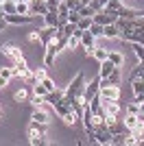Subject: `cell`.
<instances>
[{"mask_svg": "<svg viewBox=\"0 0 144 146\" xmlns=\"http://www.w3.org/2000/svg\"><path fill=\"white\" fill-rule=\"evenodd\" d=\"M39 83H44V85H46V90H48V92H53V90H57V85H55V81L50 79V76H46V79H44V81H39Z\"/></svg>", "mask_w": 144, "mask_h": 146, "instance_id": "ab89813d", "label": "cell"}, {"mask_svg": "<svg viewBox=\"0 0 144 146\" xmlns=\"http://www.w3.org/2000/svg\"><path fill=\"white\" fill-rule=\"evenodd\" d=\"M131 133H133V135H138V137H142V135H144V113H140V116H138V124L133 127Z\"/></svg>", "mask_w": 144, "mask_h": 146, "instance_id": "484cf974", "label": "cell"}, {"mask_svg": "<svg viewBox=\"0 0 144 146\" xmlns=\"http://www.w3.org/2000/svg\"><path fill=\"white\" fill-rule=\"evenodd\" d=\"M98 87H101V76H96V79H92L90 83H85V90H83V98H85V103H90L92 98L98 94Z\"/></svg>", "mask_w": 144, "mask_h": 146, "instance_id": "277c9868", "label": "cell"}, {"mask_svg": "<svg viewBox=\"0 0 144 146\" xmlns=\"http://www.w3.org/2000/svg\"><path fill=\"white\" fill-rule=\"evenodd\" d=\"M44 96H33L31 98V105H33V109H39V107H44Z\"/></svg>", "mask_w": 144, "mask_h": 146, "instance_id": "74e56055", "label": "cell"}, {"mask_svg": "<svg viewBox=\"0 0 144 146\" xmlns=\"http://www.w3.org/2000/svg\"><path fill=\"white\" fill-rule=\"evenodd\" d=\"M131 90H133V96H135V100H142L144 98V79H135L131 81Z\"/></svg>", "mask_w": 144, "mask_h": 146, "instance_id": "4fadbf2b", "label": "cell"}, {"mask_svg": "<svg viewBox=\"0 0 144 146\" xmlns=\"http://www.w3.org/2000/svg\"><path fill=\"white\" fill-rule=\"evenodd\" d=\"M63 94H66V90H53V92H48L46 96H44V100H46L50 107H55L57 103L63 100Z\"/></svg>", "mask_w": 144, "mask_h": 146, "instance_id": "8fae6325", "label": "cell"}, {"mask_svg": "<svg viewBox=\"0 0 144 146\" xmlns=\"http://www.w3.org/2000/svg\"><path fill=\"white\" fill-rule=\"evenodd\" d=\"M81 46H83L85 52L92 57V50H94V46H96V37L92 35L90 31H83V33H81Z\"/></svg>", "mask_w": 144, "mask_h": 146, "instance_id": "ba28073f", "label": "cell"}, {"mask_svg": "<svg viewBox=\"0 0 144 146\" xmlns=\"http://www.w3.org/2000/svg\"><path fill=\"white\" fill-rule=\"evenodd\" d=\"M33 92H35V96H46L48 94V90H46L44 83H35V85H33Z\"/></svg>", "mask_w": 144, "mask_h": 146, "instance_id": "d590c367", "label": "cell"}, {"mask_svg": "<svg viewBox=\"0 0 144 146\" xmlns=\"http://www.w3.org/2000/svg\"><path fill=\"white\" fill-rule=\"evenodd\" d=\"M83 90H85V74H83V72H79L77 76L72 79V83L66 87V94H63V103L72 105V100H74L79 94H83Z\"/></svg>", "mask_w": 144, "mask_h": 146, "instance_id": "6da1fadb", "label": "cell"}, {"mask_svg": "<svg viewBox=\"0 0 144 146\" xmlns=\"http://www.w3.org/2000/svg\"><path fill=\"white\" fill-rule=\"evenodd\" d=\"M107 81H109V85H120V83H122V72H120V68H114V72L107 76Z\"/></svg>", "mask_w": 144, "mask_h": 146, "instance_id": "603a6c76", "label": "cell"}, {"mask_svg": "<svg viewBox=\"0 0 144 146\" xmlns=\"http://www.w3.org/2000/svg\"><path fill=\"white\" fill-rule=\"evenodd\" d=\"M15 2H18V0H5V2L0 5V11L5 13V15H9V13H15Z\"/></svg>", "mask_w": 144, "mask_h": 146, "instance_id": "cb8c5ba5", "label": "cell"}, {"mask_svg": "<svg viewBox=\"0 0 144 146\" xmlns=\"http://www.w3.org/2000/svg\"><path fill=\"white\" fill-rule=\"evenodd\" d=\"M79 118H81V116H79L77 111L72 109V111H68L66 116H61V120H63V124H66V127H74V124H77V120H79Z\"/></svg>", "mask_w": 144, "mask_h": 146, "instance_id": "44dd1931", "label": "cell"}, {"mask_svg": "<svg viewBox=\"0 0 144 146\" xmlns=\"http://www.w3.org/2000/svg\"><path fill=\"white\" fill-rule=\"evenodd\" d=\"M26 96H29L26 90H18L15 94H13V100H15V103H22V100H26Z\"/></svg>", "mask_w": 144, "mask_h": 146, "instance_id": "f35d334b", "label": "cell"}, {"mask_svg": "<svg viewBox=\"0 0 144 146\" xmlns=\"http://www.w3.org/2000/svg\"><path fill=\"white\" fill-rule=\"evenodd\" d=\"M103 29H105L103 24H98V22H92V26H90V33H92L94 37H103Z\"/></svg>", "mask_w": 144, "mask_h": 146, "instance_id": "1f68e13d", "label": "cell"}, {"mask_svg": "<svg viewBox=\"0 0 144 146\" xmlns=\"http://www.w3.org/2000/svg\"><path fill=\"white\" fill-rule=\"evenodd\" d=\"M96 2H98V5H103V7H105V5H107V2H109V0H96Z\"/></svg>", "mask_w": 144, "mask_h": 146, "instance_id": "bcb514c9", "label": "cell"}, {"mask_svg": "<svg viewBox=\"0 0 144 146\" xmlns=\"http://www.w3.org/2000/svg\"><path fill=\"white\" fill-rule=\"evenodd\" d=\"M142 76H144V63H138V66L133 68L131 76H129V83H131V81H135V79H142Z\"/></svg>", "mask_w": 144, "mask_h": 146, "instance_id": "4316f807", "label": "cell"}, {"mask_svg": "<svg viewBox=\"0 0 144 146\" xmlns=\"http://www.w3.org/2000/svg\"><path fill=\"white\" fill-rule=\"evenodd\" d=\"M59 2H61V0H46L48 11H57V9H59Z\"/></svg>", "mask_w": 144, "mask_h": 146, "instance_id": "b9f144b4", "label": "cell"}, {"mask_svg": "<svg viewBox=\"0 0 144 146\" xmlns=\"http://www.w3.org/2000/svg\"><path fill=\"white\" fill-rule=\"evenodd\" d=\"M125 113H140V103H138V100H133V103H127Z\"/></svg>", "mask_w": 144, "mask_h": 146, "instance_id": "d6a6232c", "label": "cell"}, {"mask_svg": "<svg viewBox=\"0 0 144 146\" xmlns=\"http://www.w3.org/2000/svg\"><path fill=\"white\" fill-rule=\"evenodd\" d=\"M0 76L13 79V76H18V70H15V68H0Z\"/></svg>", "mask_w": 144, "mask_h": 146, "instance_id": "f546056e", "label": "cell"}, {"mask_svg": "<svg viewBox=\"0 0 144 146\" xmlns=\"http://www.w3.org/2000/svg\"><path fill=\"white\" fill-rule=\"evenodd\" d=\"M79 2H81V5H90V0H79Z\"/></svg>", "mask_w": 144, "mask_h": 146, "instance_id": "7dc6e473", "label": "cell"}, {"mask_svg": "<svg viewBox=\"0 0 144 146\" xmlns=\"http://www.w3.org/2000/svg\"><path fill=\"white\" fill-rule=\"evenodd\" d=\"M103 107H105V111H107L109 116H120V111H122V107L118 105V100H103Z\"/></svg>", "mask_w": 144, "mask_h": 146, "instance_id": "7c38bea8", "label": "cell"}, {"mask_svg": "<svg viewBox=\"0 0 144 146\" xmlns=\"http://www.w3.org/2000/svg\"><path fill=\"white\" fill-rule=\"evenodd\" d=\"M53 39H57V29H55V26H44V29L39 31V42L46 46V44H50Z\"/></svg>", "mask_w": 144, "mask_h": 146, "instance_id": "9c48e42d", "label": "cell"}, {"mask_svg": "<svg viewBox=\"0 0 144 146\" xmlns=\"http://www.w3.org/2000/svg\"><path fill=\"white\" fill-rule=\"evenodd\" d=\"M31 120L42 122V124H48V122H50V116H48V111H44L42 107H39V109H33V113H31Z\"/></svg>", "mask_w": 144, "mask_h": 146, "instance_id": "9a60e30c", "label": "cell"}, {"mask_svg": "<svg viewBox=\"0 0 144 146\" xmlns=\"http://www.w3.org/2000/svg\"><path fill=\"white\" fill-rule=\"evenodd\" d=\"M63 2L68 5V9H70V11H81V7H83L79 0H63Z\"/></svg>", "mask_w": 144, "mask_h": 146, "instance_id": "8d00e7d4", "label": "cell"}, {"mask_svg": "<svg viewBox=\"0 0 144 146\" xmlns=\"http://www.w3.org/2000/svg\"><path fill=\"white\" fill-rule=\"evenodd\" d=\"M44 24L46 26H59V11H48L46 15H44Z\"/></svg>", "mask_w": 144, "mask_h": 146, "instance_id": "e0dca14e", "label": "cell"}, {"mask_svg": "<svg viewBox=\"0 0 144 146\" xmlns=\"http://www.w3.org/2000/svg\"><path fill=\"white\" fill-rule=\"evenodd\" d=\"M29 5H31V13L33 15H46L48 13L46 0H29Z\"/></svg>", "mask_w": 144, "mask_h": 146, "instance_id": "30bf717a", "label": "cell"}, {"mask_svg": "<svg viewBox=\"0 0 144 146\" xmlns=\"http://www.w3.org/2000/svg\"><path fill=\"white\" fill-rule=\"evenodd\" d=\"M92 57H94V59L101 63V61L107 59V50H105V48H96V46H94V50H92Z\"/></svg>", "mask_w": 144, "mask_h": 146, "instance_id": "83f0119b", "label": "cell"}, {"mask_svg": "<svg viewBox=\"0 0 144 146\" xmlns=\"http://www.w3.org/2000/svg\"><path fill=\"white\" fill-rule=\"evenodd\" d=\"M48 74H46V66H42V68H33V81L35 83H39V81H44Z\"/></svg>", "mask_w": 144, "mask_h": 146, "instance_id": "d4e9b609", "label": "cell"}, {"mask_svg": "<svg viewBox=\"0 0 144 146\" xmlns=\"http://www.w3.org/2000/svg\"><path fill=\"white\" fill-rule=\"evenodd\" d=\"M140 144V137L133 133H127L125 135V142H122V146H138Z\"/></svg>", "mask_w": 144, "mask_h": 146, "instance_id": "f1b7e54d", "label": "cell"}, {"mask_svg": "<svg viewBox=\"0 0 144 146\" xmlns=\"http://www.w3.org/2000/svg\"><path fill=\"white\" fill-rule=\"evenodd\" d=\"M29 42H31V44H37V42H39V31H33V33H29Z\"/></svg>", "mask_w": 144, "mask_h": 146, "instance_id": "7bdbcfd3", "label": "cell"}, {"mask_svg": "<svg viewBox=\"0 0 144 146\" xmlns=\"http://www.w3.org/2000/svg\"><path fill=\"white\" fill-rule=\"evenodd\" d=\"M29 144H31V146L50 144V142L46 140V133H42V131L37 129V122H33V120H31V124H29Z\"/></svg>", "mask_w": 144, "mask_h": 146, "instance_id": "3957f363", "label": "cell"}, {"mask_svg": "<svg viewBox=\"0 0 144 146\" xmlns=\"http://www.w3.org/2000/svg\"><path fill=\"white\" fill-rule=\"evenodd\" d=\"M92 22H94V20H92V18H81V20H79V22H77V29H81V31H90Z\"/></svg>", "mask_w": 144, "mask_h": 146, "instance_id": "4dcf8cb0", "label": "cell"}, {"mask_svg": "<svg viewBox=\"0 0 144 146\" xmlns=\"http://www.w3.org/2000/svg\"><path fill=\"white\" fill-rule=\"evenodd\" d=\"M7 83H9V79H5V76H0V90H5Z\"/></svg>", "mask_w": 144, "mask_h": 146, "instance_id": "ee69618b", "label": "cell"}, {"mask_svg": "<svg viewBox=\"0 0 144 146\" xmlns=\"http://www.w3.org/2000/svg\"><path fill=\"white\" fill-rule=\"evenodd\" d=\"M79 15H81V18H94V9H92L90 5H83L81 11H79Z\"/></svg>", "mask_w": 144, "mask_h": 146, "instance_id": "e575fe53", "label": "cell"}, {"mask_svg": "<svg viewBox=\"0 0 144 146\" xmlns=\"http://www.w3.org/2000/svg\"><path fill=\"white\" fill-rule=\"evenodd\" d=\"M118 35H120V29L116 24H107L103 29V37H107V39H116Z\"/></svg>", "mask_w": 144, "mask_h": 146, "instance_id": "d6986e66", "label": "cell"}, {"mask_svg": "<svg viewBox=\"0 0 144 146\" xmlns=\"http://www.w3.org/2000/svg\"><path fill=\"white\" fill-rule=\"evenodd\" d=\"M114 68H118V66H114L109 59H105V61H101V68H98V76L101 79H107L109 74L114 72Z\"/></svg>", "mask_w": 144, "mask_h": 146, "instance_id": "5bb4252c", "label": "cell"}, {"mask_svg": "<svg viewBox=\"0 0 144 146\" xmlns=\"http://www.w3.org/2000/svg\"><path fill=\"white\" fill-rule=\"evenodd\" d=\"M79 20H81V15H79V11H70V13H68V22H72V24H77Z\"/></svg>", "mask_w": 144, "mask_h": 146, "instance_id": "60d3db41", "label": "cell"}, {"mask_svg": "<svg viewBox=\"0 0 144 146\" xmlns=\"http://www.w3.org/2000/svg\"><path fill=\"white\" fill-rule=\"evenodd\" d=\"M140 113H144V98L140 100Z\"/></svg>", "mask_w": 144, "mask_h": 146, "instance_id": "f6af8a7d", "label": "cell"}, {"mask_svg": "<svg viewBox=\"0 0 144 146\" xmlns=\"http://www.w3.org/2000/svg\"><path fill=\"white\" fill-rule=\"evenodd\" d=\"M133 52H135V57H138L140 63H144V46L142 44H133Z\"/></svg>", "mask_w": 144, "mask_h": 146, "instance_id": "836d02e7", "label": "cell"}, {"mask_svg": "<svg viewBox=\"0 0 144 146\" xmlns=\"http://www.w3.org/2000/svg\"><path fill=\"white\" fill-rule=\"evenodd\" d=\"M107 59L111 61L114 66H118V68L125 66V55H122V52H118V50H107Z\"/></svg>", "mask_w": 144, "mask_h": 146, "instance_id": "2e32d148", "label": "cell"}, {"mask_svg": "<svg viewBox=\"0 0 144 146\" xmlns=\"http://www.w3.org/2000/svg\"><path fill=\"white\" fill-rule=\"evenodd\" d=\"M92 20L98 22V24H103V26H107V24H116L118 15H116V13H107V11H98V13H94Z\"/></svg>", "mask_w": 144, "mask_h": 146, "instance_id": "52a82bcc", "label": "cell"}, {"mask_svg": "<svg viewBox=\"0 0 144 146\" xmlns=\"http://www.w3.org/2000/svg\"><path fill=\"white\" fill-rule=\"evenodd\" d=\"M81 120H83V129H85V133H92V131H94V111L90 109V105H87V103H85V107H83Z\"/></svg>", "mask_w": 144, "mask_h": 146, "instance_id": "5b68a950", "label": "cell"}, {"mask_svg": "<svg viewBox=\"0 0 144 146\" xmlns=\"http://www.w3.org/2000/svg\"><path fill=\"white\" fill-rule=\"evenodd\" d=\"M7 24H31V22H35V15L29 13V15H20V13H9L5 15Z\"/></svg>", "mask_w": 144, "mask_h": 146, "instance_id": "8992f818", "label": "cell"}, {"mask_svg": "<svg viewBox=\"0 0 144 146\" xmlns=\"http://www.w3.org/2000/svg\"><path fill=\"white\" fill-rule=\"evenodd\" d=\"M138 116L140 113H125V127H127V131H129V133H131L133 131V127H135V124H138Z\"/></svg>", "mask_w": 144, "mask_h": 146, "instance_id": "ffe728a7", "label": "cell"}, {"mask_svg": "<svg viewBox=\"0 0 144 146\" xmlns=\"http://www.w3.org/2000/svg\"><path fill=\"white\" fill-rule=\"evenodd\" d=\"M0 50H2V55H5V57H9V59L13 61V66H15V68L26 66V59H24L22 50H20L18 46H13V44H2Z\"/></svg>", "mask_w": 144, "mask_h": 146, "instance_id": "7a4b0ae2", "label": "cell"}, {"mask_svg": "<svg viewBox=\"0 0 144 146\" xmlns=\"http://www.w3.org/2000/svg\"><path fill=\"white\" fill-rule=\"evenodd\" d=\"M107 129H109V133H111V135H118V133H129L122 120H116V122H111V124H109Z\"/></svg>", "mask_w": 144, "mask_h": 146, "instance_id": "ac0fdd59", "label": "cell"}, {"mask_svg": "<svg viewBox=\"0 0 144 146\" xmlns=\"http://www.w3.org/2000/svg\"><path fill=\"white\" fill-rule=\"evenodd\" d=\"M15 13H20V15H29V13H31L29 0H18V2H15Z\"/></svg>", "mask_w": 144, "mask_h": 146, "instance_id": "7402d4cb", "label": "cell"}, {"mask_svg": "<svg viewBox=\"0 0 144 146\" xmlns=\"http://www.w3.org/2000/svg\"><path fill=\"white\" fill-rule=\"evenodd\" d=\"M2 2H5V0H0V5H2Z\"/></svg>", "mask_w": 144, "mask_h": 146, "instance_id": "c3c4849f", "label": "cell"}]
</instances>
